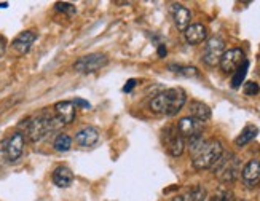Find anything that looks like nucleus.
I'll return each mask as SVG.
<instances>
[{
  "label": "nucleus",
  "instance_id": "1",
  "mask_svg": "<svg viewBox=\"0 0 260 201\" xmlns=\"http://www.w3.org/2000/svg\"><path fill=\"white\" fill-rule=\"evenodd\" d=\"M185 103H187V94L182 88H169L161 93L155 94L150 99L149 107L153 114L173 117V115H177L179 112L184 109Z\"/></svg>",
  "mask_w": 260,
  "mask_h": 201
},
{
  "label": "nucleus",
  "instance_id": "2",
  "mask_svg": "<svg viewBox=\"0 0 260 201\" xmlns=\"http://www.w3.org/2000/svg\"><path fill=\"white\" fill-rule=\"evenodd\" d=\"M61 126H62V123L56 117H50V115H37V117L27 118V121L24 123L26 136L30 142H39L45 139L53 129L61 128Z\"/></svg>",
  "mask_w": 260,
  "mask_h": 201
},
{
  "label": "nucleus",
  "instance_id": "3",
  "mask_svg": "<svg viewBox=\"0 0 260 201\" xmlns=\"http://www.w3.org/2000/svg\"><path fill=\"white\" fill-rule=\"evenodd\" d=\"M212 173L222 184H232L238 179L241 173V161L232 152H223L220 158L216 161L212 168Z\"/></svg>",
  "mask_w": 260,
  "mask_h": 201
},
{
  "label": "nucleus",
  "instance_id": "4",
  "mask_svg": "<svg viewBox=\"0 0 260 201\" xmlns=\"http://www.w3.org/2000/svg\"><path fill=\"white\" fill-rule=\"evenodd\" d=\"M222 153H223V147L220 141L211 139L195 156H191V164H193L195 170H208V168H212L216 164Z\"/></svg>",
  "mask_w": 260,
  "mask_h": 201
},
{
  "label": "nucleus",
  "instance_id": "5",
  "mask_svg": "<svg viewBox=\"0 0 260 201\" xmlns=\"http://www.w3.org/2000/svg\"><path fill=\"white\" fill-rule=\"evenodd\" d=\"M109 64V58L104 53H93L82 56L74 64V71L78 74H94Z\"/></svg>",
  "mask_w": 260,
  "mask_h": 201
},
{
  "label": "nucleus",
  "instance_id": "6",
  "mask_svg": "<svg viewBox=\"0 0 260 201\" xmlns=\"http://www.w3.org/2000/svg\"><path fill=\"white\" fill-rule=\"evenodd\" d=\"M225 53V42L220 37H211L206 42L205 51H203V62L209 67L217 65Z\"/></svg>",
  "mask_w": 260,
  "mask_h": 201
},
{
  "label": "nucleus",
  "instance_id": "7",
  "mask_svg": "<svg viewBox=\"0 0 260 201\" xmlns=\"http://www.w3.org/2000/svg\"><path fill=\"white\" fill-rule=\"evenodd\" d=\"M163 144L171 156H180L185 150V139L180 136L177 128L168 126L163 131Z\"/></svg>",
  "mask_w": 260,
  "mask_h": 201
},
{
  "label": "nucleus",
  "instance_id": "8",
  "mask_svg": "<svg viewBox=\"0 0 260 201\" xmlns=\"http://www.w3.org/2000/svg\"><path fill=\"white\" fill-rule=\"evenodd\" d=\"M24 145H26V139H24V134H22L21 131H16V132L11 134L4 144L7 160L10 163L18 161L21 158L22 152H24Z\"/></svg>",
  "mask_w": 260,
  "mask_h": 201
},
{
  "label": "nucleus",
  "instance_id": "9",
  "mask_svg": "<svg viewBox=\"0 0 260 201\" xmlns=\"http://www.w3.org/2000/svg\"><path fill=\"white\" fill-rule=\"evenodd\" d=\"M244 59L246 58L241 48H230L223 53L219 65L223 74H235V71L244 62Z\"/></svg>",
  "mask_w": 260,
  "mask_h": 201
},
{
  "label": "nucleus",
  "instance_id": "10",
  "mask_svg": "<svg viewBox=\"0 0 260 201\" xmlns=\"http://www.w3.org/2000/svg\"><path fill=\"white\" fill-rule=\"evenodd\" d=\"M176 128H177L179 134L184 139L185 138L190 139V138H193V136H200V134H203V128H205V123L198 121L193 117H184V118L179 120Z\"/></svg>",
  "mask_w": 260,
  "mask_h": 201
},
{
  "label": "nucleus",
  "instance_id": "11",
  "mask_svg": "<svg viewBox=\"0 0 260 201\" xmlns=\"http://www.w3.org/2000/svg\"><path fill=\"white\" fill-rule=\"evenodd\" d=\"M36 40H37V32L32 29H27V30H22L21 34H18V36L13 39V42H11V47H13V50L18 54H27Z\"/></svg>",
  "mask_w": 260,
  "mask_h": 201
},
{
  "label": "nucleus",
  "instance_id": "12",
  "mask_svg": "<svg viewBox=\"0 0 260 201\" xmlns=\"http://www.w3.org/2000/svg\"><path fill=\"white\" fill-rule=\"evenodd\" d=\"M75 106L72 100H59L58 104L54 106V112H56V118H58L62 126L64 125H71L75 120Z\"/></svg>",
  "mask_w": 260,
  "mask_h": 201
},
{
  "label": "nucleus",
  "instance_id": "13",
  "mask_svg": "<svg viewBox=\"0 0 260 201\" xmlns=\"http://www.w3.org/2000/svg\"><path fill=\"white\" fill-rule=\"evenodd\" d=\"M99 141V129L96 126H83L75 134V142L80 147H93Z\"/></svg>",
  "mask_w": 260,
  "mask_h": 201
},
{
  "label": "nucleus",
  "instance_id": "14",
  "mask_svg": "<svg viewBox=\"0 0 260 201\" xmlns=\"http://www.w3.org/2000/svg\"><path fill=\"white\" fill-rule=\"evenodd\" d=\"M171 11H173V19H174L176 27L179 30L185 32V29L190 26V21H191V11L182 4H173Z\"/></svg>",
  "mask_w": 260,
  "mask_h": 201
},
{
  "label": "nucleus",
  "instance_id": "15",
  "mask_svg": "<svg viewBox=\"0 0 260 201\" xmlns=\"http://www.w3.org/2000/svg\"><path fill=\"white\" fill-rule=\"evenodd\" d=\"M51 181L56 187L67 188L74 182V173L71 168H67V166H58V168H54V171L51 174Z\"/></svg>",
  "mask_w": 260,
  "mask_h": 201
},
{
  "label": "nucleus",
  "instance_id": "16",
  "mask_svg": "<svg viewBox=\"0 0 260 201\" xmlns=\"http://www.w3.org/2000/svg\"><path fill=\"white\" fill-rule=\"evenodd\" d=\"M241 177L246 185L254 187L260 181V161L251 160L249 163H246V166L241 170Z\"/></svg>",
  "mask_w": 260,
  "mask_h": 201
},
{
  "label": "nucleus",
  "instance_id": "17",
  "mask_svg": "<svg viewBox=\"0 0 260 201\" xmlns=\"http://www.w3.org/2000/svg\"><path fill=\"white\" fill-rule=\"evenodd\" d=\"M184 36H185L187 43L198 45V43L205 42L208 39V29H206V26H203V24H200V22H197V24H190L185 29Z\"/></svg>",
  "mask_w": 260,
  "mask_h": 201
},
{
  "label": "nucleus",
  "instance_id": "18",
  "mask_svg": "<svg viewBox=\"0 0 260 201\" xmlns=\"http://www.w3.org/2000/svg\"><path fill=\"white\" fill-rule=\"evenodd\" d=\"M188 110H190V117L197 118L201 123H206L208 120H211L212 115L211 109L205 103H200V100H191Z\"/></svg>",
  "mask_w": 260,
  "mask_h": 201
},
{
  "label": "nucleus",
  "instance_id": "19",
  "mask_svg": "<svg viewBox=\"0 0 260 201\" xmlns=\"http://www.w3.org/2000/svg\"><path fill=\"white\" fill-rule=\"evenodd\" d=\"M257 134H258V128L255 125H247L240 132V136L235 139V145H236V147H244V145H247L257 138Z\"/></svg>",
  "mask_w": 260,
  "mask_h": 201
},
{
  "label": "nucleus",
  "instance_id": "20",
  "mask_svg": "<svg viewBox=\"0 0 260 201\" xmlns=\"http://www.w3.org/2000/svg\"><path fill=\"white\" fill-rule=\"evenodd\" d=\"M247 69H249V61L244 59V62L238 67V69L235 71L233 74V78H232V88H240L244 82V78H246V74H247Z\"/></svg>",
  "mask_w": 260,
  "mask_h": 201
},
{
  "label": "nucleus",
  "instance_id": "21",
  "mask_svg": "<svg viewBox=\"0 0 260 201\" xmlns=\"http://www.w3.org/2000/svg\"><path fill=\"white\" fill-rule=\"evenodd\" d=\"M53 147H54L56 152H67V150H71V147H72V138L69 136V134L61 132V134L56 136V139L53 142Z\"/></svg>",
  "mask_w": 260,
  "mask_h": 201
},
{
  "label": "nucleus",
  "instance_id": "22",
  "mask_svg": "<svg viewBox=\"0 0 260 201\" xmlns=\"http://www.w3.org/2000/svg\"><path fill=\"white\" fill-rule=\"evenodd\" d=\"M208 196L206 188L203 185H195L190 188V192L184 195V201H205Z\"/></svg>",
  "mask_w": 260,
  "mask_h": 201
},
{
  "label": "nucleus",
  "instance_id": "23",
  "mask_svg": "<svg viewBox=\"0 0 260 201\" xmlns=\"http://www.w3.org/2000/svg\"><path fill=\"white\" fill-rule=\"evenodd\" d=\"M187 141H188L187 145H188V150H190L191 156H195L203 147H205V144L208 142V141L205 139V136H203V134H200V136H193V138H190V139H187Z\"/></svg>",
  "mask_w": 260,
  "mask_h": 201
},
{
  "label": "nucleus",
  "instance_id": "24",
  "mask_svg": "<svg viewBox=\"0 0 260 201\" xmlns=\"http://www.w3.org/2000/svg\"><path fill=\"white\" fill-rule=\"evenodd\" d=\"M169 71L173 72H177V74H182L185 77H198V71L197 67H191V65H187V67H180V65H169Z\"/></svg>",
  "mask_w": 260,
  "mask_h": 201
},
{
  "label": "nucleus",
  "instance_id": "25",
  "mask_svg": "<svg viewBox=\"0 0 260 201\" xmlns=\"http://www.w3.org/2000/svg\"><path fill=\"white\" fill-rule=\"evenodd\" d=\"M212 201H233V192L225 187H220L216 192V196H214Z\"/></svg>",
  "mask_w": 260,
  "mask_h": 201
},
{
  "label": "nucleus",
  "instance_id": "26",
  "mask_svg": "<svg viewBox=\"0 0 260 201\" xmlns=\"http://www.w3.org/2000/svg\"><path fill=\"white\" fill-rule=\"evenodd\" d=\"M54 8L58 10V11H61V13H66V15H69V16H72V15H75V7L72 5V4H67V2H58L54 5Z\"/></svg>",
  "mask_w": 260,
  "mask_h": 201
},
{
  "label": "nucleus",
  "instance_id": "27",
  "mask_svg": "<svg viewBox=\"0 0 260 201\" xmlns=\"http://www.w3.org/2000/svg\"><path fill=\"white\" fill-rule=\"evenodd\" d=\"M243 91H244L246 96H257L260 93V86L255 82H246Z\"/></svg>",
  "mask_w": 260,
  "mask_h": 201
},
{
  "label": "nucleus",
  "instance_id": "28",
  "mask_svg": "<svg viewBox=\"0 0 260 201\" xmlns=\"http://www.w3.org/2000/svg\"><path fill=\"white\" fill-rule=\"evenodd\" d=\"M72 103H74L75 107H77V106H80L82 109H91V104H89L88 100H85V99H80V97H75V99L72 100Z\"/></svg>",
  "mask_w": 260,
  "mask_h": 201
},
{
  "label": "nucleus",
  "instance_id": "29",
  "mask_svg": "<svg viewBox=\"0 0 260 201\" xmlns=\"http://www.w3.org/2000/svg\"><path fill=\"white\" fill-rule=\"evenodd\" d=\"M136 85H138V80H134V78H131V80H128V82H126V85L123 86V93H126V94H128V93H131Z\"/></svg>",
  "mask_w": 260,
  "mask_h": 201
},
{
  "label": "nucleus",
  "instance_id": "30",
  "mask_svg": "<svg viewBox=\"0 0 260 201\" xmlns=\"http://www.w3.org/2000/svg\"><path fill=\"white\" fill-rule=\"evenodd\" d=\"M5 51H7V39L4 36H0V58L5 54Z\"/></svg>",
  "mask_w": 260,
  "mask_h": 201
},
{
  "label": "nucleus",
  "instance_id": "31",
  "mask_svg": "<svg viewBox=\"0 0 260 201\" xmlns=\"http://www.w3.org/2000/svg\"><path fill=\"white\" fill-rule=\"evenodd\" d=\"M166 53H168V50H166V47L161 43L160 47H158V54H160V58H165L166 56Z\"/></svg>",
  "mask_w": 260,
  "mask_h": 201
},
{
  "label": "nucleus",
  "instance_id": "32",
  "mask_svg": "<svg viewBox=\"0 0 260 201\" xmlns=\"http://www.w3.org/2000/svg\"><path fill=\"white\" fill-rule=\"evenodd\" d=\"M171 201H184V196L182 195H179V196H174Z\"/></svg>",
  "mask_w": 260,
  "mask_h": 201
},
{
  "label": "nucleus",
  "instance_id": "33",
  "mask_svg": "<svg viewBox=\"0 0 260 201\" xmlns=\"http://www.w3.org/2000/svg\"><path fill=\"white\" fill-rule=\"evenodd\" d=\"M0 8H8V4L4 2V4H0Z\"/></svg>",
  "mask_w": 260,
  "mask_h": 201
}]
</instances>
